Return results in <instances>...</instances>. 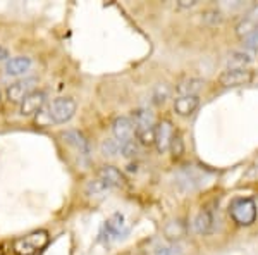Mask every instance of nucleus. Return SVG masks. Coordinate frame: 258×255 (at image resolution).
I'll return each mask as SVG.
<instances>
[{"instance_id":"nucleus-30","label":"nucleus","mask_w":258,"mask_h":255,"mask_svg":"<svg viewBox=\"0 0 258 255\" xmlns=\"http://www.w3.org/2000/svg\"><path fill=\"white\" fill-rule=\"evenodd\" d=\"M197 4H198L197 0H179L177 7H181V9H186V7H195Z\"/></svg>"},{"instance_id":"nucleus-3","label":"nucleus","mask_w":258,"mask_h":255,"mask_svg":"<svg viewBox=\"0 0 258 255\" xmlns=\"http://www.w3.org/2000/svg\"><path fill=\"white\" fill-rule=\"evenodd\" d=\"M76 109H78V104L74 98L59 97V98L52 100V104L48 106V118L57 124H64L73 119V116L76 114Z\"/></svg>"},{"instance_id":"nucleus-11","label":"nucleus","mask_w":258,"mask_h":255,"mask_svg":"<svg viewBox=\"0 0 258 255\" xmlns=\"http://www.w3.org/2000/svg\"><path fill=\"white\" fill-rule=\"evenodd\" d=\"M133 123H135L136 128V135L145 131H150V129H155V114H153L150 109H136L133 112Z\"/></svg>"},{"instance_id":"nucleus-17","label":"nucleus","mask_w":258,"mask_h":255,"mask_svg":"<svg viewBox=\"0 0 258 255\" xmlns=\"http://www.w3.org/2000/svg\"><path fill=\"white\" fill-rule=\"evenodd\" d=\"M30 68H31L30 57L19 56V57H12V59L7 61L6 73L9 74V76H21V74H24Z\"/></svg>"},{"instance_id":"nucleus-12","label":"nucleus","mask_w":258,"mask_h":255,"mask_svg":"<svg viewBox=\"0 0 258 255\" xmlns=\"http://www.w3.org/2000/svg\"><path fill=\"white\" fill-rule=\"evenodd\" d=\"M258 31V6L253 7L251 11H248L244 14V18L239 21L236 26V35L244 38V36L251 35V33Z\"/></svg>"},{"instance_id":"nucleus-31","label":"nucleus","mask_w":258,"mask_h":255,"mask_svg":"<svg viewBox=\"0 0 258 255\" xmlns=\"http://www.w3.org/2000/svg\"><path fill=\"white\" fill-rule=\"evenodd\" d=\"M7 57H9V50H7L6 47H2V45H0V61L7 59Z\"/></svg>"},{"instance_id":"nucleus-20","label":"nucleus","mask_w":258,"mask_h":255,"mask_svg":"<svg viewBox=\"0 0 258 255\" xmlns=\"http://www.w3.org/2000/svg\"><path fill=\"white\" fill-rule=\"evenodd\" d=\"M109 190H110V186L107 185V183H103L100 178L91 179V181L86 183V186H85L86 196H90V198H97V200H102L103 196L109 193Z\"/></svg>"},{"instance_id":"nucleus-24","label":"nucleus","mask_w":258,"mask_h":255,"mask_svg":"<svg viewBox=\"0 0 258 255\" xmlns=\"http://www.w3.org/2000/svg\"><path fill=\"white\" fill-rule=\"evenodd\" d=\"M169 93H170V90L167 85H164V83L157 85L155 90H153V102H155L157 106H160V104H164L165 100L169 98Z\"/></svg>"},{"instance_id":"nucleus-21","label":"nucleus","mask_w":258,"mask_h":255,"mask_svg":"<svg viewBox=\"0 0 258 255\" xmlns=\"http://www.w3.org/2000/svg\"><path fill=\"white\" fill-rule=\"evenodd\" d=\"M164 235L170 241H177V240H181V238L186 235V226H184V223H181L179 219L169 221V223L165 224V228H164Z\"/></svg>"},{"instance_id":"nucleus-18","label":"nucleus","mask_w":258,"mask_h":255,"mask_svg":"<svg viewBox=\"0 0 258 255\" xmlns=\"http://www.w3.org/2000/svg\"><path fill=\"white\" fill-rule=\"evenodd\" d=\"M193 228L198 235H209L214 229V217H212V212L210 211H200L197 217L193 221Z\"/></svg>"},{"instance_id":"nucleus-10","label":"nucleus","mask_w":258,"mask_h":255,"mask_svg":"<svg viewBox=\"0 0 258 255\" xmlns=\"http://www.w3.org/2000/svg\"><path fill=\"white\" fill-rule=\"evenodd\" d=\"M45 102H47V93L41 90H35L23 100V104H21V114L23 116L38 114L41 109H43Z\"/></svg>"},{"instance_id":"nucleus-22","label":"nucleus","mask_w":258,"mask_h":255,"mask_svg":"<svg viewBox=\"0 0 258 255\" xmlns=\"http://www.w3.org/2000/svg\"><path fill=\"white\" fill-rule=\"evenodd\" d=\"M120 147H122V143L115 140V138H107V140H103L102 145H100V152L105 157H115L120 154Z\"/></svg>"},{"instance_id":"nucleus-25","label":"nucleus","mask_w":258,"mask_h":255,"mask_svg":"<svg viewBox=\"0 0 258 255\" xmlns=\"http://www.w3.org/2000/svg\"><path fill=\"white\" fill-rule=\"evenodd\" d=\"M176 246L172 245H164V243H155L150 248L148 255H176Z\"/></svg>"},{"instance_id":"nucleus-2","label":"nucleus","mask_w":258,"mask_h":255,"mask_svg":"<svg viewBox=\"0 0 258 255\" xmlns=\"http://www.w3.org/2000/svg\"><path fill=\"white\" fill-rule=\"evenodd\" d=\"M229 216L236 224L251 226L256 221L258 209L253 198H236L229 207Z\"/></svg>"},{"instance_id":"nucleus-13","label":"nucleus","mask_w":258,"mask_h":255,"mask_svg":"<svg viewBox=\"0 0 258 255\" xmlns=\"http://www.w3.org/2000/svg\"><path fill=\"white\" fill-rule=\"evenodd\" d=\"M98 178L103 183H107L110 188H120L126 185V179H124L122 173L114 166H102L98 169Z\"/></svg>"},{"instance_id":"nucleus-26","label":"nucleus","mask_w":258,"mask_h":255,"mask_svg":"<svg viewBox=\"0 0 258 255\" xmlns=\"http://www.w3.org/2000/svg\"><path fill=\"white\" fill-rule=\"evenodd\" d=\"M120 154H122L124 157H127V159H133V157L138 156V145H136V141L131 140V141L122 143V147H120Z\"/></svg>"},{"instance_id":"nucleus-19","label":"nucleus","mask_w":258,"mask_h":255,"mask_svg":"<svg viewBox=\"0 0 258 255\" xmlns=\"http://www.w3.org/2000/svg\"><path fill=\"white\" fill-rule=\"evenodd\" d=\"M253 56L246 50H238V52H232L227 59V71L231 69H246V66L251 64Z\"/></svg>"},{"instance_id":"nucleus-23","label":"nucleus","mask_w":258,"mask_h":255,"mask_svg":"<svg viewBox=\"0 0 258 255\" xmlns=\"http://www.w3.org/2000/svg\"><path fill=\"white\" fill-rule=\"evenodd\" d=\"M170 152H172V157L174 159H179L184 154V141H182V136L181 133H176L172 138V143H170Z\"/></svg>"},{"instance_id":"nucleus-29","label":"nucleus","mask_w":258,"mask_h":255,"mask_svg":"<svg viewBox=\"0 0 258 255\" xmlns=\"http://www.w3.org/2000/svg\"><path fill=\"white\" fill-rule=\"evenodd\" d=\"M203 21H205V23H209V21L212 19V23H222V14H220V12H217V11H207V12H203Z\"/></svg>"},{"instance_id":"nucleus-8","label":"nucleus","mask_w":258,"mask_h":255,"mask_svg":"<svg viewBox=\"0 0 258 255\" xmlns=\"http://www.w3.org/2000/svg\"><path fill=\"white\" fill-rule=\"evenodd\" d=\"M60 136H62V140L68 145H71L81 157H85V159L90 157V143L81 131H78V129H68V131H64Z\"/></svg>"},{"instance_id":"nucleus-15","label":"nucleus","mask_w":258,"mask_h":255,"mask_svg":"<svg viewBox=\"0 0 258 255\" xmlns=\"http://www.w3.org/2000/svg\"><path fill=\"white\" fill-rule=\"evenodd\" d=\"M203 85H205V81L202 78H186L176 86V91L179 93V97H193V95L198 97Z\"/></svg>"},{"instance_id":"nucleus-27","label":"nucleus","mask_w":258,"mask_h":255,"mask_svg":"<svg viewBox=\"0 0 258 255\" xmlns=\"http://www.w3.org/2000/svg\"><path fill=\"white\" fill-rule=\"evenodd\" d=\"M140 140L141 145H155V129H150V131H145V133H140V135H136Z\"/></svg>"},{"instance_id":"nucleus-4","label":"nucleus","mask_w":258,"mask_h":255,"mask_svg":"<svg viewBox=\"0 0 258 255\" xmlns=\"http://www.w3.org/2000/svg\"><path fill=\"white\" fill-rule=\"evenodd\" d=\"M36 83H38L36 78H26V79H21V81H16L14 85H11L6 91L7 100L12 104H23V100L35 91Z\"/></svg>"},{"instance_id":"nucleus-16","label":"nucleus","mask_w":258,"mask_h":255,"mask_svg":"<svg viewBox=\"0 0 258 255\" xmlns=\"http://www.w3.org/2000/svg\"><path fill=\"white\" fill-rule=\"evenodd\" d=\"M198 106H200V98L197 95H193V97H177L176 102H174V111H176L177 116L188 118V116H191L197 111Z\"/></svg>"},{"instance_id":"nucleus-1","label":"nucleus","mask_w":258,"mask_h":255,"mask_svg":"<svg viewBox=\"0 0 258 255\" xmlns=\"http://www.w3.org/2000/svg\"><path fill=\"white\" fill-rule=\"evenodd\" d=\"M48 243V233L45 229L28 233V235L14 240V252L18 255H35L43 250Z\"/></svg>"},{"instance_id":"nucleus-5","label":"nucleus","mask_w":258,"mask_h":255,"mask_svg":"<svg viewBox=\"0 0 258 255\" xmlns=\"http://www.w3.org/2000/svg\"><path fill=\"white\" fill-rule=\"evenodd\" d=\"M174 135H176V131H174V126H172L170 121L162 119L160 123H157V126H155V145H157V150H159L160 154H165L170 148V143H172Z\"/></svg>"},{"instance_id":"nucleus-28","label":"nucleus","mask_w":258,"mask_h":255,"mask_svg":"<svg viewBox=\"0 0 258 255\" xmlns=\"http://www.w3.org/2000/svg\"><path fill=\"white\" fill-rule=\"evenodd\" d=\"M243 47L248 50H258V31L243 38Z\"/></svg>"},{"instance_id":"nucleus-9","label":"nucleus","mask_w":258,"mask_h":255,"mask_svg":"<svg viewBox=\"0 0 258 255\" xmlns=\"http://www.w3.org/2000/svg\"><path fill=\"white\" fill-rule=\"evenodd\" d=\"M202 173H198L193 167H186L176 174V186L181 191H193L202 183Z\"/></svg>"},{"instance_id":"nucleus-7","label":"nucleus","mask_w":258,"mask_h":255,"mask_svg":"<svg viewBox=\"0 0 258 255\" xmlns=\"http://www.w3.org/2000/svg\"><path fill=\"white\" fill-rule=\"evenodd\" d=\"M253 81V71L249 69H231V71H224L219 78V83L222 86H241V85H248Z\"/></svg>"},{"instance_id":"nucleus-6","label":"nucleus","mask_w":258,"mask_h":255,"mask_svg":"<svg viewBox=\"0 0 258 255\" xmlns=\"http://www.w3.org/2000/svg\"><path fill=\"white\" fill-rule=\"evenodd\" d=\"M112 133H114L115 140L120 141V143L135 140V135H136L135 123H133L131 118H126V116L115 118L114 123H112Z\"/></svg>"},{"instance_id":"nucleus-14","label":"nucleus","mask_w":258,"mask_h":255,"mask_svg":"<svg viewBox=\"0 0 258 255\" xmlns=\"http://www.w3.org/2000/svg\"><path fill=\"white\" fill-rule=\"evenodd\" d=\"M105 231H107V235L114 236V238L124 236L129 231L127 223H126V217L120 214V212H115V214H112L109 219H107V223H105Z\"/></svg>"}]
</instances>
